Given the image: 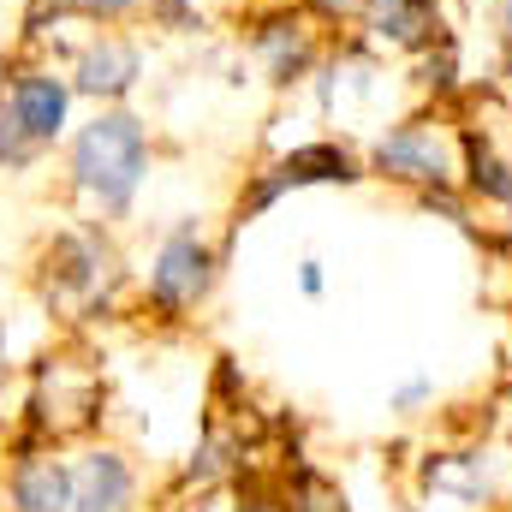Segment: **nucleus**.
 Wrapping results in <instances>:
<instances>
[{
    "label": "nucleus",
    "instance_id": "obj_1",
    "mask_svg": "<svg viewBox=\"0 0 512 512\" xmlns=\"http://www.w3.org/2000/svg\"><path fill=\"white\" fill-rule=\"evenodd\" d=\"M149 173V131L137 114L108 108L72 137V179L84 197H96L108 215H126L137 185Z\"/></svg>",
    "mask_w": 512,
    "mask_h": 512
},
{
    "label": "nucleus",
    "instance_id": "obj_2",
    "mask_svg": "<svg viewBox=\"0 0 512 512\" xmlns=\"http://www.w3.org/2000/svg\"><path fill=\"white\" fill-rule=\"evenodd\" d=\"M364 179H370V161H364L346 137L298 143V149H286L268 173L251 179V191L239 197V221H256V215L274 209L286 191H310V185H364Z\"/></svg>",
    "mask_w": 512,
    "mask_h": 512
},
{
    "label": "nucleus",
    "instance_id": "obj_3",
    "mask_svg": "<svg viewBox=\"0 0 512 512\" xmlns=\"http://www.w3.org/2000/svg\"><path fill=\"white\" fill-rule=\"evenodd\" d=\"M370 173L387 185H411V191H429V185H453L459 179V149L441 120H393L387 131H376L370 143Z\"/></svg>",
    "mask_w": 512,
    "mask_h": 512
},
{
    "label": "nucleus",
    "instance_id": "obj_4",
    "mask_svg": "<svg viewBox=\"0 0 512 512\" xmlns=\"http://www.w3.org/2000/svg\"><path fill=\"white\" fill-rule=\"evenodd\" d=\"M209 286H215V251L185 221V227H173L161 239V251L149 262V304L161 316H185V310H197L209 298Z\"/></svg>",
    "mask_w": 512,
    "mask_h": 512
},
{
    "label": "nucleus",
    "instance_id": "obj_5",
    "mask_svg": "<svg viewBox=\"0 0 512 512\" xmlns=\"http://www.w3.org/2000/svg\"><path fill=\"white\" fill-rule=\"evenodd\" d=\"M364 36L393 54H429L447 42V0H364L358 12Z\"/></svg>",
    "mask_w": 512,
    "mask_h": 512
},
{
    "label": "nucleus",
    "instance_id": "obj_6",
    "mask_svg": "<svg viewBox=\"0 0 512 512\" xmlns=\"http://www.w3.org/2000/svg\"><path fill=\"white\" fill-rule=\"evenodd\" d=\"M251 48L262 54V66H268V84H274V90H292V84L316 78V66H322V48H316V36L304 30V18H298L292 6L256 24Z\"/></svg>",
    "mask_w": 512,
    "mask_h": 512
},
{
    "label": "nucleus",
    "instance_id": "obj_7",
    "mask_svg": "<svg viewBox=\"0 0 512 512\" xmlns=\"http://www.w3.org/2000/svg\"><path fill=\"white\" fill-rule=\"evenodd\" d=\"M459 185L471 203L512 209V161L495 149L489 131H459Z\"/></svg>",
    "mask_w": 512,
    "mask_h": 512
},
{
    "label": "nucleus",
    "instance_id": "obj_8",
    "mask_svg": "<svg viewBox=\"0 0 512 512\" xmlns=\"http://www.w3.org/2000/svg\"><path fill=\"white\" fill-rule=\"evenodd\" d=\"M137 78H143V48L126 42V36H102V42H90L84 60H78V90H84V96H102V102L131 96Z\"/></svg>",
    "mask_w": 512,
    "mask_h": 512
},
{
    "label": "nucleus",
    "instance_id": "obj_9",
    "mask_svg": "<svg viewBox=\"0 0 512 512\" xmlns=\"http://www.w3.org/2000/svg\"><path fill=\"white\" fill-rule=\"evenodd\" d=\"M66 108H72V90L54 72H30V78L12 84V120L30 131L36 143H48V137L66 131Z\"/></svg>",
    "mask_w": 512,
    "mask_h": 512
},
{
    "label": "nucleus",
    "instance_id": "obj_10",
    "mask_svg": "<svg viewBox=\"0 0 512 512\" xmlns=\"http://www.w3.org/2000/svg\"><path fill=\"white\" fill-rule=\"evenodd\" d=\"M131 465L120 453H90L72 471V512H126L131 507Z\"/></svg>",
    "mask_w": 512,
    "mask_h": 512
},
{
    "label": "nucleus",
    "instance_id": "obj_11",
    "mask_svg": "<svg viewBox=\"0 0 512 512\" xmlns=\"http://www.w3.org/2000/svg\"><path fill=\"white\" fill-rule=\"evenodd\" d=\"M12 507L18 512H72V471L60 459H24L12 471Z\"/></svg>",
    "mask_w": 512,
    "mask_h": 512
},
{
    "label": "nucleus",
    "instance_id": "obj_12",
    "mask_svg": "<svg viewBox=\"0 0 512 512\" xmlns=\"http://www.w3.org/2000/svg\"><path fill=\"white\" fill-rule=\"evenodd\" d=\"M423 90L435 96V102H453V96H465V66H459V48H453V36L441 42V48H429L423 54Z\"/></svg>",
    "mask_w": 512,
    "mask_h": 512
},
{
    "label": "nucleus",
    "instance_id": "obj_13",
    "mask_svg": "<svg viewBox=\"0 0 512 512\" xmlns=\"http://www.w3.org/2000/svg\"><path fill=\"white\" fill-rule=\"evenodd\" d=\"M36 149H42V143L18 126L12 108H6V114H0V167H24V161H36Z\"/></svg>",
    "mask_w": 512,
    "mask_h": 512
},
{
    "label": "nucleus",
    "instance_id": "obj_14",
    "mask_svg": "<svg viewBox=\"0 0 512 512\" xmlns=\"http://www.w3.org/2000/svg\"><path fill=\"white\" fill-rule=\"evenodd\" d=\"M489 24H495V54H501V72L512 78V0H489Z\"/></svg>",
    "mask_w": 512,
    "mask_h": 512
},
{
    "label": "nucleus",
    "instance_id": "obj_15",
    "mask_svg": "<svg viewBox=\"0 0 512 512\" xmlns=\"http://www.w3.org/2000/svg\"><path fill=\"white\" fill-rule=\"evenodd\" d=\"M435 399V382L429 376H405V382L393 387V411H423Z\"/></svg>",
    "mask_w": 512,
    "mask_h": 512
},
{
    "label": "nucleus",
    "instance_id": "obj_16",
    "mask_svg": "<svg viewBox=\"0 0 512 512\" xmlns=\"http://www.w3.org/2000/svg\"><path fill=\"white\" fill-rule=\"evenodd\" d=\"M316 18H334V24H346V18H358L364 12V0H304Z\"/></svg>",
    "mask_w": 512,
    "mask_h": 512
},
{
    "label": "nucleus",
    "instance_id": "obj_17",
    "mask_svg": "<svg viewBox=\"0 0 512 512\" xmlns=\"http://www.w3.org/2000/svg\"><path fill=\"white\" fill-rule=\"evenodd\" d=\"M298 292L304 298H322V262H298Z\"/></svg>",
    "mask_w": 512,
    "mask_h": 512
},
{
    "label": "nucleus",
    "instance_id": "obj_18",
    "mask_svg": "<svg viewBox=\"0 0 512 512\" xmlns=\"http://www.w3.org/2000/svg\"><path fill=\"white\" fill-rule=\"evenodd\" d=\"M239 512H274V507H268V501H245Z\"/></svg>",
    "mask_w": 512,
    "mask_h": 512
},
{
    "label": "nucleus",
    "instance_id": "obj_19",
    "mask_svg": "<svg viewBox=\"0 0 512 512\" xmlns=\"http://www.w3.org/2000/svg\"><path fill=\"white\" fill-rule=\"evenodd\" d=\"M54 6H84V0H54Z\"/></svg>",
    "mask_w": 512,
    "mask_h": 512
},
{
    "label": "nucleus",
    "instance_id": "obj_20",
    "mask_svg": "<svg viewBox=\"0 0 512 512\" xmlns=\"http://www.w3.org/2000/svg\"><path fill=\"white\" fill-rule=\"evenodd\" d=\"M0 352H6V334H0Z\"/></svg>",
    "mask_w": 512,
    "mask_h": 512
}]
</instances>
